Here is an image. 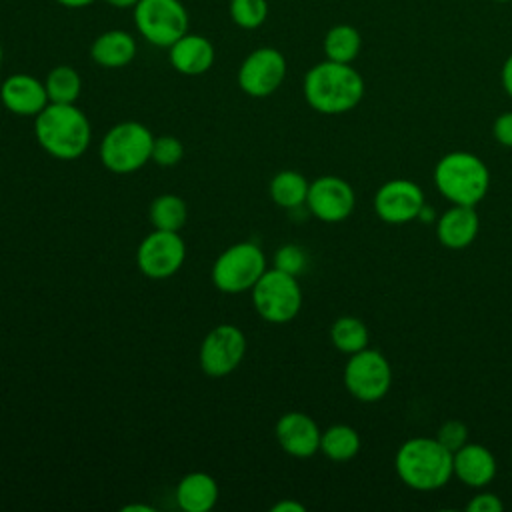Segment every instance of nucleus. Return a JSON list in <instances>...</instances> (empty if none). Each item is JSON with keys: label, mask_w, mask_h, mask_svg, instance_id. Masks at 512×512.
<instances>
[{"label": "nucleus", "mask_w": 512, "mask_h": 512, "mask_svg": "<svg viewBox=\"0 0 512 512\" xmlns=\"http://www.w3.org/2000/svg\"><path fill=\"white\" fill-rule=\"evenodd\" d=\"M302 92L312 110L336 116L350 112L360 104L364 96V78L352 64L326 58L306 72Z\"/></svg>", "instance_id": "f257e3e1"}, {"label": "nucleus", "mask_w": 512, "mask_h": 512, "mask_svg": "<svg viewBox=\"0 0 512 512\" xmlns=\"http://www.w3.org/2000/svg\"><path fill=\"white\" fill-rule=\"evenodd\" d=\"M34 134L38 144L58 160L80 158L92 138L90 122L76 104L48 102V106L34 116Z\"/></svg>", "instance_id": "f03ea898"}, {"label": "nucleus", "mask_w": 512, "mask_h": 512, "mask_svg": "<svg viewBox=\"0 0 512 512\" xmlns=\"http://www.w3.org/2000/svg\"><path fill=\"white\" fill-rule=\"evenodd\" d=\"M394 468L398 478L418 492L438 490L454 476L452 452L428 436L406 440L394 456Z\"/></svg>", "instance_id": "7ed1b4c3"}, {"label": "nucleus", "mask_w": 512, "mask_h": 512, "mask_svg": "<svg viewBox=\"0 0 512 512\" xmlns=\"http://www.w3.org/2000/svg\"><path fill=\"white\" fill-rule=\"evenodd\" d=\"M434 184L452 204L476 206L490 188V172L482 158L472 152L454 150L434 166Z\"/></svg>", "instance_id": "20e7f679"}, {"label": "nucleus", "mask_w": 512, "mask_h": 512, "mask_svg": "<svg viewBox=\"0 0 512 512\" xmlns=\"http://www.w3.org/2000/svg\"><path fill=\"white\" fill-rule=\"evenodd\" d=\"M152 132L134 120L114 124L100 142L102 164L116 174L140 170L152 158Z\"/></svg>", "instance_id": "39448f33"}, {"label": "nucleus", "mask_w": 512, "mask_h": 512, "mask_svg": "<svg viewBox=\"0 0 512 512\" xmlns=\"http://www.w3.org/2000/svg\"><path fill=\"white\" fill-rule=\"evenodd\" d=\"M266 256L256 242H238L226 248L212 266V282L220 292L242 294L254 288L266 272Z\"/></svg>", "instance_id": "423d86ee"}, {"label": "nucleus", "mask_w": 512, "mask_h": 512, "mask_svg": "<svg viewBox=\"0 0 512 512\" xmlns=\"http://www.w3.org/2000/svg\"><path fill=\"white\" fill-rule=\"evenodd\" d=\"M250 292L256 312L270 324H286L294 320L302 308L298 278L278 268L266 270Z\"/></svg>", "instance_id": "0eeeda50"}, {"label": "nucleus", "mask_w": 512, "mask_h": 512, "mask_svg": "<svg viewBox=\"0 0 512 512\" xmlns=\"http://www.w3.org/2000/svg\"><path fill=\"white\" fill-rule=\"evenodd\" d=\"M132 10L140 36L158 48H170L188 32V12L180 0H140Z\"/></svg>", "instance_id": "6e6552de"}, {"label": "nucleus", "mask_w": 512, "mask_h": 512, "mask_svg": "<svg viewBox=\"0 0 512 512\" xmlns=\"http://www.w3.org/2000/svg\"><path fill=\"white\" fill-rule=\"evenodd\" d=\"M344 386L360 402L382 400L392 386V368L376 348H364L348 356L344 366Z\"/></svg>", "instance_id": "1a4fd4ad"}, {"label": "nucleus", "mask_w": 512, "mask_h": 512, "mask_svg": "<svg viewBox=\"0 0 512 512\" xmlns=\"http://www.w3.org/2000/svg\"><path fill=\"white\" fill-rule=\"evenodd\" d=\"M246 354V336L234 324H218L212 328L198 352L200 368L212 378H222L232 374Z\"/></svg>", "instance_id": "9d476101"}, {"label": "nucleus", "mask_w": 512, "mask_h": 512, "mask_svg": "<svg viewBox=\"0 0 512 512\" xmlns=\"http://www.w3.org/2000/svg\"><path fill=\"white\" fill-rule=\"evenodd\" d=\"M286 58L272 46L252 50L238 68V86L252 98H266L274 94L286 78Z\"/></svg>", "instance_id": "9b49d317"}, {"label": "nucleus", "mask_w": 512, "mask_h": 512, "mask_svg": "<svg viewBox=\"0 0 512 512\" xmlns=\"http://www.w3.org/2000/svg\"><path fill=\"white\" fill-rule=\"evenodd\" d=\"M186 258V246L178 232L158 230L142 238L136 250V264L140 272L152 280L174 276Z\"/></svg>", "instance_id": "f8f14e48"}, {"label": "nucleus", "mask_w": 512, "mask_h": 512, "mask_svg": "<svg viewBox=\"0 0 512 512\" xmlns=\"http://www.w3.org/2000/svg\"><path fill=\"white\" fill-rule=\"evenodd\" d=\"M426 208L422 188L406 178H394L384 182L374 194V212L386 224H406L420 218Z\"/></svg>", "instance_id": "ddd939ff"}, {"label": "nucleus", "mask_w": 512, "mask_h": 512, "mask_svg": "<svg viewBox=\"0 0 512 512\" xmlns=\"http://www.w3.org/2000/svg\"><path fill=\"white\" fill-rule=\"evenodd\" d=\"M356 204L352 186L340 176H320L310 182L306 206L322 222L334 224L346 220Z\"/></svg>", "instance_id": "4468645a"}, {"label": "nucleus", "mask_w": 512, "mask_h": 512, "mask_svg": "<svg viewBox=\"0 0 512 512\" xmlns=\"http://www.w3.org/2000/svg\"><path fill=\"white\" fill-rule=\"evenodd\" d=\"M276 440L280 448L294 458H310L320 450V428L304 412H286L276 422Z\"/></svg>", "instance_id": "2eb2a0df"}, {"label": "nucleus", "mask_w": 512, "mask_h": 512, "mask_svg": "<svg viewBox=\"0 0 512 512\" xmlns=\"http://www.w3.org/2000/svg\"><path fill=\"white\" fill-rule=\"evenodd\" d=\"M0 102L16 116H38L50 100L44 82L32 74L16 72L0 84Z\"/></svg>", "instance_id": "dca6fc26"}, {"label": "nucleus", "mask_w": 512, "mask_h": 512, "mask_svg": "<svg viewBox=\"0 0 512 512\" xmlns=\"http://www.w3.org/2000/svg\"><path fill=\"white\" fill-rule=\"evenodd\" d=\"M496 468V458L484 444L466 442L452 454L454 476L470 488L488 486L496 476Z\"/></svg>", "instance_id": "f3484780"}, {"label": "nucleus", "mask_w": 512, "mask_h": 512, "mask_svg": "<svg viewBox=\"0 0 512 512\" xmlns=\"http://www.w3.org/2000/svg\"><path fill=\"white\" fill-rule=\"evenodd\" d=\"M168 60L176 72L184 76H200L212 68L216 50L206 36L186 32L168 48Z\"/></svg>", "instance_id": "a211bd4d"}, {"label": "nucleus", "mask_w": 512, "mask_h": 512, "mask_svg": "<svg viewBox=\"0 0 512 512\" xmlns=\"http://www.w3.org/2000/svg\"><path fill=\"white\" fill-rule=\"evenodd\" d=\"M480 230V216L474 206L452 204L436 222V238L444 248L462 250L470 246Z\"/></svg>", "instance_id": "6ab92c4d"}, {"label": "nucleus", "mask_w": 512, "mask_h": 512, "mask_svg": "<svg viewBox=\"0 0 512 512\" xmlns=\"http://www.w3.org/2000/svg\"><path fill=\"white\" fill-rule=\"evenodd\" d=\"M136 40L126 30H106L90 46L92 60L102 68H124L136 56Z\"/></svg>", "instance_id": "aec40b11"}, {"label": "nucleus", "mask_w": 512, "mask_h": 512, "mask_svg": "<svg viewBox=\"0 0 512 512\" xmlns=\"http://www.w3.org/2000/svg\"><path fill=\"white\" fill-rule=\"evenodd\" d=\"M176 502L184 512H208L218 502V484L206 472H190L176 486Z\"/></svg>", "instance_id": "412c9836"}, {"label": "nucleus", "mask_w": 512, "mask_h": 512, "mask_svg": "<svg viewBox=\"0 0 512 512\" xmlns=\"http://www.w3.org/2000/svg\"><path fill=\"white\" fill-rule=\"evenodd\" d=\"M310 182L296 170H280L270 180V198L276 206L292 210L306 204Z\"/></svg>", "instance_id": "4be33fe9"}, {"label": "nucleus", "mask_w": 512, "mask_h": 512, "mask_svg": "<svg viewBox=\"0 0 512 512\" xmlns=\"http://www.w3.org/2000/svg\"><path fill=\"white\" fill-rule=\"evenodd\" d=\"M322 48L328 60L352 64L360 54L362 36L352 24H334L328 28Z\"/></svg>", "instance_id": "5701e85b"}, {"label": "nucleus", "mask_w": 512, "mask_h": 512, "mask_svg": "<svg viewBox=\"0 0 512 512\" xmlns=\"http://www.w3.org/2000/svg\"><path fill=\"white\" fill-rule=\"evenodd\" d=\"M320 452L334 462L352 460L360 452V434L348 424H332L320 436Z\"/></svg>", "instance_id": "b1692460"}, {"label": "nucleus", "mask_w": 512, "mask_h": 512, "mask_svg": "<svg viewBox=\"0 0 512 512\" xmlns=\"http://www.w3.org/2000/svg\"><path fill=\"white\" fill-rule=\"evenodd\" d=\"M368 326L356 316H340L330 326V340L336 350L350 356L368 346Z\"/></svg>", "instance_id": "393cba45"}, {"label": "nucleus", "mask_w": 512, "mask_h": 512, "mask_svg": "<svg viewBox=\"0 0 512 512\" xmlns=\"http://www.w3.org/2000/svg\"><path fill=\"white\" fill-rule=\"evenodd\" d=\"M148 216H150V222L154 224V228L178 232L186 224L188 208L180 196L162 194L152 200V204L148 208Z\"/></svg>", "instance_id": "a878e982"}, {"label": "nucleus", "mask_w": 512, "mask_h": 512, "mask_svg": "<svg viewBox=\"0 0 512 512\" xmlns=\"http://www.w3.org/2000/svg\"><path fill=\"white\" fill-rule=\"evenodd\" d=\"M44 86L50 102L74 104L82 90V78L72 66L60 64L48 72Z\"/></svg>", "instance_id": "bb28decb"}, {"label": "nucleus", "mask_w": 512, "mask_h": 512, "mask_svg": "<svg viewBox=\"0 0 512 512\" xmlns=\"http://www.w3.org/2000/svg\"><path fill=\"white\" fill-rule=\"evenodd\" d=\"M228 12L238 28L256 30L268 18V0H230Z\"/></svg>", "instance_id": "cd10ccee"}, {"label": "nucleus", "mask_w": 512, "mask_h": 512, "mask_svg": "<svg viewBox=\"0 0 512 512\" xmlns=\"http://www.w3.org/2000/svg\"><path fill=\"white\" fill-rule=\"evenodd\" d=\"M274 268L298 278L308 268V254L298 244H284L274 252Z\"/></svg>", "instance_id": "c85d7f7f"}, {"label": "nucleus", "mask_w": 512, "mask_h": 512, "mask_svg": "<svg viewBox=\"0 0 512 512\" xmlns=\"http://www.w3.org/2000/svg\"><path fill=\"white\" fill-rule=\"evenodd\" d=\"M184 156V144L176 138V136H158L154 138V144H152V158L158 166H174L182 160Z\"/></svg>", "instance_id": "c756f323"}, {"label": "nucleus", "mask_w": 512, "mask_h": 512, "mask_svg": "<svg viewBox=\"0 0 512 512\" xmlns=\"http://www.w3.org/2000/svg\"><path fill=\"white\" fill-rule=\"evenodd\" d=\"M436 440L454 454L458 448H462L468 442V428L462 420H446L438 428Z\"/></svg>", "instance_id": "7c9ffc66"}, {"label": "nucleus", "mask_w": 512, "mask_h": 512, "mask_svg": "<svg viewBox=\"0 0 512 512\" xmlns=\"http://www.w3.org/2000/svg\"><path fill=\"white\" fill-rule=\"evenodd\" d=\"M468 512H502L504 510V502L500 500L498 494L494 492H480L476 496H472V500L466 504Z\"/></svg>", "instance_id": "2f4dec72"}, {"label": "nucleus", "mask_w": 512, "mask_h": 512, "mask_svg": "<svg viewBox=\"0 0 512 512\" xmlns=\"http://www.w3.org/2000/svg\"><path fill=\"white\" fill-rule=\"evenodd\" d=\"M492 134L498 144H502L504 148H512V112H502L494 120Z\"/></svg>", "instance_id": "473e14b6"}, {"label": "nucleus", "mask_w": 512, "mask_h": 512, "mask_svg": "<svg viewBox=\"0 0 512 512\" xmlns=\"http://www.w3.org/2000/svg\"><path fill=\"white\" fill-rule=\"evenodd\" d=\"M500 80H502V88H504V92L512 98V54H508V56H506V60H504V64H502Z\"/></svg>", "instance_id": "72a5a7b5"}, {"label": "nucleus", "mask_w": 512, "mask_h": 512, "mask_svg": "<svg viewBox=\"0 0 512 512\" xmlns=\"http://www.w3.org/2000/svg\"><path fill=\"white\" fill-rule=\"evenodd\" d=\"M270 510L272 512H306V506L296 500H280Z\"/></svg>", "instance_id": "f704fd0d"}, {"label": "nucleus", "mask_w": 512, "mask_h": 512, "mask_svg": "<svg viewBox=\"0 0 512 512\" xmlns=\"http://www.w3.org/2000/svg\"><path fill=\"white\" fill-rule=\"evenodd\" d=\"M56 2L64 8H86V6L94 4L96 0H56Z\"/></svg>", "instance_id": "c9c22d12"}, {"label": "nucleus", "mask_w": 512, "mask_h": 512, "mask_svg": "<svg viewBox=\"0 0 512 512\" xmlns=\"http://www.w3.org/2000/svg\"><path fill=\"white\" fill-rule=\"evenodd\" d=\"M108 6H112V8H120V10H124V8H134L140 0H104Z\"/></svg>", "instance_id": "e433bc0d"}, {"label": "nucleus", "mask_w": 512, "mask_h": 512, "mask_svg": "<svg viewBox=\"0 0 512 512\" xmlns=\"http://www.w3.org/2000/svg\"><path fill=\"white\" fill-rule=\"evenodd\" d=\"M122 512H154V508L148 504H126L122 506Z\"/></svg>", "instance_id": "4c0bfd02"}, {"label": "nucleus", "mask_w": 512, "mask_h": 512, "mask_svg": "<svg viewBox=\"0 0 512 512\" xmlns=\"http://www.w3.org/2000/svg\"><path fill=\"white\" fill-rule=\"evenodd\" d=\"M2 58H4V50H2V44H0V64H2Z\"/></svg>", "instance_id": "58836bf2"}, {"label": "nucleus", "mask_w": 512, "mask_h": 512, "mask_svg": "<svg viewBox=\"0 0 512 512\" xmlns=\"http://www.w3.org/2000/svg\"><path fill=\"white\" fill-rule=\"evenodd\" d=\"M492 2H502L504 4V2H512V0H492Z\"/></svg>", "instance_id": "ea45409f"}, {"label": "nucleus", "mask_w": 512, "mask_h": 512, "mask_svg": "<svg viewBox=\"0 0 512 512\" xmlns=\"http://www.w3.org/2000/svg\"><path fill=\"white\" fill-rule=\"evenodd\" d=\"M510 458H512V448H510Z\"/></svg>", "instance_id": "a19ab883"}]
</instances>
